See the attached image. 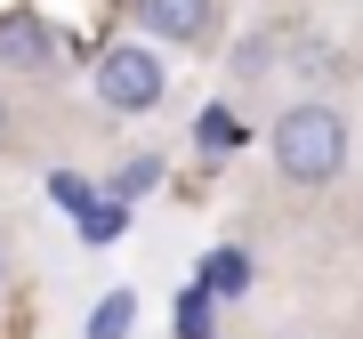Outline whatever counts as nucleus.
<instances>
[{"label":"nucleus","mask_w":363,"mask_h":339,"mask_svg":"<svg viewBox=\"0 0 363 339\" xmlns=\"http://www.w3.org/2000/svg\"><path fill=\"white\" fill-rule=\"evenodd\" d=\"M267 154H274V170H283L291 186H331L339 170H347V113L323 105V97H298V105L274 113Z\"/></svg>","instance_id":"nucleus-1"},{"label":"nucleus","mask_w":363,"mask_h":339,"mask_svg":"<svg viewBox=\"0 0 363 339\" xmlns=\"http://www.w3.org/2000/svg\"><path fill=\"white\" fill-rule=\"evenodd\" d=\"M97 97L113 105V113H154L169 97V65H162V40H113V49L89 65Z\"/></svg>","instance_id":"nucleus-2"},{"label":"nucleus","mask_w":363,"mask_h":339,"mask_svg":"<svg viewBox=\"0 0 363 339\" xmlns=\"http://www.w3.org/2000/svg\"><path fill=\"white\" fill-rule=\"evenodd\" d=\"M138 33L162 40V49H202L218 33V0H130Z\"/></svg>","instance_id":"nucleus-3"},{"label":"nucleus","mask_w":363,"mask_h":339,"mask_svg":"<svg viewBox=\"0 0 363 339\" xmlns=\"http://www.w3.org/2000/svg\"><path fill=\"white\" fill-rule=\"evenodd\" d=\"M57 57H65V33L49 16H33V9L0 16V65L9 73H57Z\"/></svg>","instance_id":"nucleus-4"},{"label":"nucleus","mask_w":363,"mask_h":339,"mask_svg":"<svg viewBox=\"0 0 363 339\" xmlns=\"http://www.w3.org/2000/svg\"><path fill=\"white\" fill-rule=\"evenodd\" d=\"M130 323H138V291H105L97 315H89V339H121Z\"/></svg>","instance_id":"nucleus-5"},{"label":"nucleus","mask_w":363,"mask_h":339,"mask_svg":"<svg viewBox=\"0 0 363 339\" xmlns=\"http://www.w3.org/2000/svg\"><path fill=\"white\" fill-rule=\"evenodd\" d=\"M89 194H97V186L81 178V170H57V178H49V202L57 210H89Z\"/></svg>","instance_id":"nucleus-6"},{"label":"nucleus","mask_w":363,"mask_h":339,"mask_svg":"<svg viewBox=\"0 0 363 339\" xmlns=\"http://www.w3.org/2000/svg\"><path fill=\"white\" fill-rule=\"evenodd\" d=\"M234 138H242V130H234V113H226V105H210V113H202V145H210V154H226Z\"/></svg>","instance_id":"nucleus-7"},{"label":"nucleus","mask_w":363,"mask_h":339,"mask_svg":"<svg viewBox=\"0 0 363 339\" xmlns=\"http://www.w3.org/2000/svg\"><path fill=\"white\" fill-rule=\"evenodd\" d=\"M178 331H186V339H210V307H202V291H186V299H178Z\"/></svg>","instance_id":"nucleus-8"},{"label":"nucleus","mask_w":363,"mask_h":339,"mask_svg":"<svg viewBox=\"0 0 363 339\" xmlns=\"http://www.w3.org/2000/svg\"><path fill=\"white\" fill-rule=\"evenodd\" d=\"M0 291H9V243H0Z\"/></svg>","instance_id":"nucleus-9"},{"label":"nucleus","mask_w":363,"mask_h":339,"mask_svg":"<svg viewBox=\"0 0 363 339\" xmlns=\"http://www.w3.org/2000/svg\"><path fill=\"white\" fill-rule=\"evenodd\" d=\"M0 138H9V97H0Z\"/></svg>","instance_id":"nucleus-10"}]
</instances>
